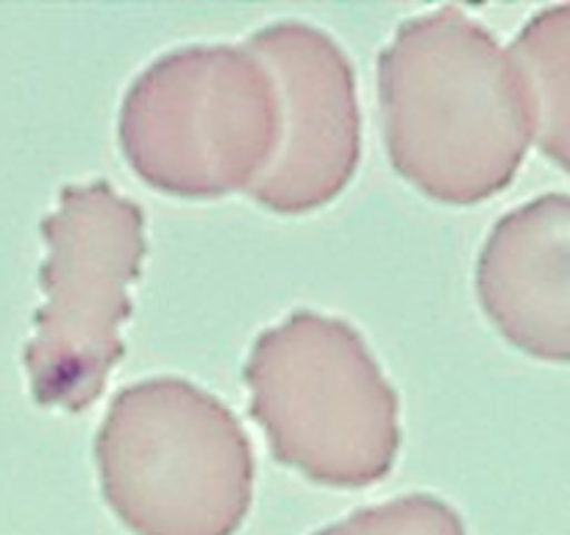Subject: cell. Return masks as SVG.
<instances>
[{
	"label": "cell",
	"instance_id": "cell-1",
	"mask_svg": "<svg viewBox=\"0 0 570 535\" xmlns=\"http://www.w3.org/2000/svg\"><path fill=\"white\" fill-rule=\"evenodd\" d=\"M384 143L429 198L479 204L510 187L532 139L515 61L454 6L412 17L379 56Z\"/></svg>",
	"mask_w": 570,
	"mask_h": 535
},
{
	"label": "cell",
	"instance_id": "cell-2",
	"mask_svg": "<svg viewBox=\"0 0 570 535\" xmlns=\"http://www.w3.org/2000/svg\"><path fill=\"white\" fill-rule=\"evenodd\" d=\"M95 460L106 505L134 535H234L254 499L248 435L187 379L120 390Z\"/></svg>",
	"mask_w": 570,
	"mask_h": 535
},
{
	"label": "cell",
	"instance_id": "cell-3",
	"mask_svg": "<svg viewBox=\"0 0 570 535\" xmlns=\"http://www.w3.org/2000/svg\"><path fill=\"white\" fill-rule=\"evenodd\" d=\"M245 382L278 463L332 488H365L390 474L399 396L351 323L295 310L256 338Z\"/></svg>",
	"mask_w": 570,
	"mask_h": 535
},
{
	"label": "cell",
	"instance_id": "cell-4",
	"mask_svg": "<svg viewBox=\"0 0 570 535\" xmlns=\"http://www.w3.org/2000/svg\"><path fill=\"white\" fill-rule=\"evenodd\" d=\"M282 100L259 56L181 48L145 67L120 109V148L150 187L181 198L248 193L278 148Z\"/></svg>",
	"mask_w": 570,
	"mask_h": 535
},
{
	"label": "cell",
	"instance_id": "cell-5",
	"mask_svg": "<svg viewBox=\"0 0 570 535\" xmlns=\"http://www.w3.org/2000/svg\"><path fill=\"white\" fill-rule=\"evenodd\" d=\"M45 304L33 318L26 371L39 407L81 412L122 357L120 323L145 256V217L111 184H67L42 223Z\"/></svg>",
	"mask_w": 570,
	"mask_h": 535
},
{
	"label": "cell",
	"instance_id": "cell-6",
	"mask_svg": "<svg viewBox=\"0 0 570 535\" xmlns=\"http://www.w3.org/2000/svg\"><path fill=\"white\" fill-rule=\"evenodd\" d=\"M250 54L271 70L282 100V134L248 195L284 215L317 210L354 178L362 154L356 78L326 31L289 20L259 28Z\"/></svg>",
	"mask_w": 570,
	"mask_h": 535
},
{
	"label": "cell",
	"instance_id": "cell-7",
	"mask_svg": "<svg viewBox=\"0 0 570 535\" xmlns=\"http://www.w3.org/2000/svg\"><path fill=\"white\" fill-rule=\"evenodd\" d=\"M476 293L515 349L570 362V195H538L499 217L479 254Z\"/></svg>",
	"mask_w": 570,
	"mask_h": 535
},
{
	"label": "cell",
	"instance_id": "cell-8",
	"mask_svg": "<svg viewBox=\"0 0 570 535\" xmlns=\"http://www.w3.org/2000/svg\"><path fill=\"white\" fill-rule=\"evenodd\" d=\"M510 56L527 93L532 137L570 173V3L538 11Z\"/></svg>",
	"mask_w": 570,
	"mask_h": 535
},
{
	"label": "cell",
	"instance_id": "cell-9",
	"mask_svg": "<svg viewBox=\"0 0 570 535\" xmlns=\"http://www.w3.org/2000/svg\"><path fill=\"white\" fill-rule=\"evenodd\" d=\"M315 535H465V524L449 502L410 494L365 507Z\"/></svg>",
	"mask_w": 570,
	"mask_h": 535
}]
</instances>
